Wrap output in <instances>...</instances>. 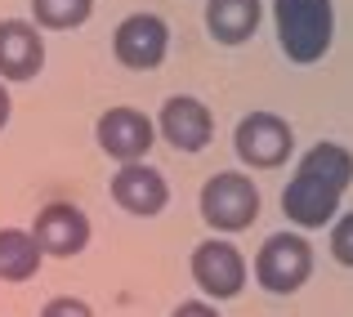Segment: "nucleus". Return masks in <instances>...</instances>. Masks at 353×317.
Listing matches in <instances>:
<instances>
[{"mask_svg": "<svg viewBox=\"0 0 353 317\" xmlns=\"http://www.w3.org/2000/svg\"><path fill=\"white\" fill-rule=\"evenodd\" d=\"M273 23L282 54L291 63H318L331 50L336 9L331 0H273Z\"/></svg>", "mask_w": 353, "mask_h": 317, "instance_id": "nucleus-1", "label": "nucleus"}, {"mask_svg": "<svg viewBox=\"0 0 353 317\" xmlns=\"http://www.w3.org/2000/svg\"><path fill=\"white\" fill-rule=\"evenodd\" d=\"M313 277V246L304 232H273L255 255V282L268 295H295Z\"/></svg>", "mask_w": 353, "mask_h": 317, "instance_id": "nucleus-2", "label": "nucleus"}, {"mask_svg": "<svg viewBox=\"0 0 353 317\" xmlns=\"http://www.w3.org/2000/svg\"><path fill=\"white\" fill-rule=\"evenodd\" d=\"M259 214V188L241 170H219L201 188V219L219 232H241Z\"/></svg>", "mask_w": 353, "mask_h": 317, "instance_id": "nucleus-3", "label": "nucleus"}, {"mask_svg": "<svg viewBox=\"0 0 353 317\" xmlns=\"http://www.w3.org/2000/svg\"><path fill=\"white\" fill-rule=\"evenodd\" d=\"M192 282L210 300H233L246 291V255L228 237H206L192 250Z\"/></svg>", "mask_w": 353, "mask_h": 317, "instance_id": "nucleus-4", "label": "nucleus"}, {"mask_svg": "<svg viewBox=\"0 0 353 317\" xmlns=\"http://www.w3.org/2000/svg\"><path fill=\"white\" fill-rule=\"evenodd\" d=\"M237 156L246 165H259V170H273V165H282L286 156H291L295 147V134L291 125H286L277 112H250V116L237 121Z\"/></svg>", "mask_w": 353, "mask_h": 317, "instance_id": "nucleus-5", "label": "nucleus"}, {"mask_svg": "<svg viewBox=\"0 0 353 317\" xmlns=\"http://www.w3.org/2000/svg\"><path fill=\"white\" fill-rule=\"evenodd\" d=\"M112 50H117V59L125 63V68L152 72V68H161V63H165V50H170V27H165V18H157V14H130L125 23L117 27Z\"/></svg>", "mask_w": 353, "mask_h": 317, "instance_id": "nucleus-6", "label": "nucleus"}, {"mask_svg": "<svg viewBox=\"0 0 353 317\" xmlns=\"http://www.w3.org/2000/svg\"><path fill=\"white\" fill-rule=\"evenodd\" d=\"M32 237L45 255H81L90 246V214L77 201H50L36 214Z\"/></svg>", "mask_w": 353, "mask_h": 317, "instance_id": "nucleus-7", "label": "nucleus"}, {"mask_svg": "<svg viewBox=\"0 0 353 317\" xmlns=\"http://www.w3.org/2000/svg\"><path fill=\"white\" fill-rule=\"evenodd\" d=\"M157 125H161V139L170 147H179V152H201V147L210 143V134H215V116H210V108L201 103V99H192V94L165 99Z\"/></svg>", "mask_w": 353, "mask_h": 317, "instance_id": "nucleus-8", "label": "nucleus"}, {"mask_svg": "<svg viewBox=\"0 0 353 317\" xmlns=\"http://www.w3.org/2000/svg\"><path fill=\"white\" fill-rule=\"evenodd\" d=\"M152 121L143 116L139 108H108L103 116H99V147H103L108 156H117L121 165L139 161V156H148V147H152Z\"/></svg>", "mask_w": 353, "mask_h": 317, "instance_id": "nucleus-9", "label": "nucleus"}, {"mask_svg": "<svg viewBox=\"0 0 353 317\" xmlns=\"http://www.w3.org/2000/svg\"><path fill=\"white\" fill-rule=\"evenodd\" d=\"M45 68V41L23 18H0V81H32Z\"/></svg>", "mask_w": 353, "mask_h": 317, "instance_id": "nucleus-10", "label": "nucleus"}, {"mask_svg": "<svg viewBox=\"0 0 353 317\" xmlns=\"http://www.w3.org/2000/svg\"><path fill=\"white\" fill-rule=\"evenodd\" d=\"M340 197H345V192H336L331 183L295 170V179L282 188V210H286V219L300 223V228H322V223L336 219Z\"/></svg>", "mask_w": 353, "mask_h": 317, "instance_id": "nucleus-11", "label": "nucleus"}, {"mask_svg": "<svg viewBox=\"0 0 353 317\" xmlns=\"http://www.w3.org/2000/svg\"><path fill=\"white\" fill-rule=\"evenodd\" d=\"M112 197L121 210L130 214H161L165 201H170V188H165V174L148 161H130L117 170L112 179Z\"/></svg>", "mask_w": 353, "mask_h": 317, "instance_id": "nucleus-12", "label": "nucleus"}, {"mask_svg": "<svg viewBox=\"0 0 353 317\" xmlns=\"http://www.w3.org/2000/svg\"><path fill=\"white\" fill-rule=\"evenodd\" d=\"M264 5L259 0H206V27L219 45H241L255 36Z\"/></svg>", "mask_w": 353, "mask_h": 317, "instance_id": "nucleus-13", "label": "nucleus"}, {"mask_svg": "<svg viewBox=\"0 0 353 317\" xmlns=\"http://www.w3.org/2000/svg\"><path fill=\"white\" fill-rule=\"evenodd\" d=\"M45 250L27 228H0V282H27L41 273Z\"/></svg>", "mask_w": 353, "mask_h": 317, "instance_id": "nucleus-14", "label": "nucleus"}, {"mask_svg": "<svg viewBox=\"0 0 353 317\" xmlns=\"http://www.w3.org/2000/svg\"><path fill=\"white\" fill-rule=\"evenodd\" d=\"M300 174H313V179L331 183L336 192H345L353 183V152L345 143H313L300 156Z\"/></svg>", "mask_w": 353, "mask_h": 317, "instance_id": "nucleus-15", "label": "nucleus"}, {"mask_svg": "<svg viewBox=\"0 0 353 317\" xmlns=\"http://www.w3.org/2000/svg\"><path fill=\"white\" fill-rule=\"evenodd\" d=\"M94 9V0H32L36 27H50V32H72L81 27Z\"/></svg>", "mask_w": 353, "mask_h": 317, "instance_id": "nucleus-16", "label": "nucleus"}, {"mask_svg": "<svg viewBox=\"0 0 353 317\" xmlns=\"http://www.w3.org/2000/svg\"><path fill=\"white\" fill-rule=\"evenodd\" d=\"M331 255H336L345 268H353V210L340 214L336 228H331Z\"/></svg>", "mask_w": 353, "mask_h": 317, "instance_id": "nucleus-17", "label": "nucleus"}, {"mask_svg": "<svg viewBox=\"0 0 353 317\" xmlns=\"http://www.w3.org/2000/svg\"><path fill=\"white\" fill-rule=\"evenodd\" d=\"M41 317H94L85 300H77V295H59V300H50L41 309Z\"/></svg>", "mask_w": 353, "mask_h": 317, "instance_id": "nucleus-18", "label": "nucleus"}, {"mask_svg": "<svg viewBox=\"0 0 353 317\" xmlns=\"http://www.w3.org/2000/svg\"><path fill=\"white\" fill-rule=\"evenodd\" d=\"M170 317H219V309H215V304H206V300H183Z\"/></svg>", "mask_w": 353, "mask_h": 317, "instance_id": "nucleus-19", "label": "nucleus"}, {"mask_svg": "<svg viewBox=\"0 0 353 317\" xmlns=\"http://www.w3.org/2000/svg\"><path fill=\"white\" fill-rule=\"evenodd\" d=\"M9 108H14V103H9V90L0 85V130H5V121H9Z\"/></svg>", "mask_w": 353, "mask_h": 317, "instance_id": "nucleus-20", "label": "nucleus"}]
</instances>
